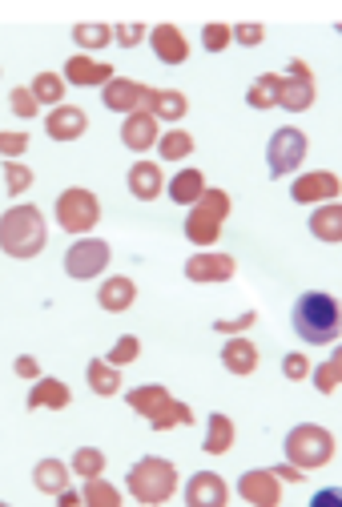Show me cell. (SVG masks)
<instances>
[{
  "instance_id": "ffe728a7",
  "label": "cell",
  "mask_w": 342,
  "mask_h": 507,
  "mask_svg": "<svg viewBox=\"0 0 342 507\" xmlns=\"http://www.w3.org/2000/svg\"><path fill=\"white\" fill-rule=\"evenodd\" d=\"M221 367H226L230 375H238V379H246V375L258 371V347H254L246 334L226 339V347H221Z\"/></svg>"
},
{
  "instance_id": "9c48e42d",
  "label": "cell",
  "mask_w": 342,
  "mask_h": 507,
  "mask_svg": "<svg viewBox=\"0 0 342 507\" xmlns=\"http://www.w3.org/2000/svg\"><path fill=\"white\" fill-rule=\"evenodd\" d=\"M342 194V182L338 174L330 169H310V174H298L294 186H290V197L298 205H327V202H338Z\"/></svg>"
},
{
  "instance_id": "484cf974",
  "label": "cell",
  "mask_w": 342,
  "mask_h": 507,
  "mask_svg": "<svg viewBox=\"0 0 342 507\" xmlns=\"http://www.w3.org/2000/svg\"><path fill=\"white\" fill-rule=\"evenodd\" d=\"M310 234L319 242H342V202H327V205H314L310 213Z\"/></svg>"
},
{
  "instance_id": "cb8c5ba5",
  "label": "cell",
  "mask_w": 342,
  "mask_h": 507,
  "mask_svg": "<svg viewBox=\"0 0 342 507\" xmlns=\"http://www.w3.org/2000/svg\"><path fill=\"white\" fill-rule=\"evenodd\" d=\"M205 190H210V186H205L202 169H177V174L166 182V194L174 205H198Z\"/></svg>"
},
{
  "instance_id": "3957f363",
  "label": "cell",
  "mask_w": 342,
  "mask_h": 507,
  "mask_svg": "<svg viewBox=\"0 0 342 507\" xmlns=\"http://www.w3.org/2000/svg\"><path fill=\"white\" fill-rule=\"evenodd\" d=\"M125 487H130V495L141 507H161L177 495V467L169 459H161V455H145V459H137L130 467Z\"/></svg>"
},
{
  "instance_id": "db71d44e",
  "label": "cell",
  "mask_w": 342,
  "mask_h": 507,
  "mask_svg": "<svg viewBox=\"0 0 342 507\" xmlns=\"http://www.w3.org/2000/svg\"><path fill=\"white\" fill-rule=\"evenodd\" d=\"M0 507H8V503H0Z\"/></svg>"
},
{
  "instance_id": "d6a6232c",
  "label": "cell",
  "mask_w": 342,
  "mask_h": 507,
  "mask_svg": "<svg viewBox=\"0 0 342 507\" xmlns=\"http://www.w3.org/2000/svg\"><path fill=\"white\" fill-rule=\"evenodd\" d=\"M278 93H282V77L278 73H262L258 81L246 89V105L250 109H274L278 105Z\"/></svg>"
},
{
  "instance_id": "4dcf8cb0",
  "label": "cell",
  "mask_w": 342,
  "mask_h": 507,
  "mask_svg": "<svg viewBox=\"0 0 342 507\" xmlns=\"http://www.w3.org/2000/svg\"><path fill=\"white\" fill-rule=\"evenodd\" d=\"M68 471H73L81 484L101 479V475H105V451H101V447H76L73 459H68Z\"/></svg>"
},
{
  "instance_id": "b9f144b4",
  "label": "cell",
  "mask_w": 342,
  "mask_h": 507,
  "mask_svg": "<svg viewBox=\"0 0 342 507\" xmlns=\"http://www.w3.org/2000/svg\"><path fill=\"white\" fill-rule=\"evenodd\" d=\"M310 371H314V363L306 355H298V350H290L286 358H282V375H286L290 383H302V379H310Z\"/></svg>"
},
{
  "instance_id": "836d02e7",
  "label": "cell",
  "mask_w": 342,
  "mask_h": 507,
  "mask_svg": "<svg viewBox=\"0 0 342 507\" xmlns=\"http://www.w3.org/2000/svg\"><path fill=\"white\" fill-rule=\"evenodd\" d=\"M122 492H117L113 484H109L105 475L101 479H89V484L81 487V507H122Z\"/></svg>"
},
{
  "instance_id": "5bb4252c",
  "label": "cell",
  "mask_w": 342,
  "mask_h": 507,
  "mask_svg": "<svg viewBox=\"0 0 342 507\" xmlns=\"http://www.w3.org/2000/svg\"><path fill=\"white\" fill-rule=\"evenodd\" d=\"M145 93H149V85L130 81V77H113V81L101 89V101H105V109L130 117V113H137V109H145Z\"/></svg>"
},
{
  "instance_id": "44dd1931",
  "label": "cell",
  "mask_w": 342,
  "mask_h": 507,
  "mask_svg": "<svg viewBox=\"0 0 342 507\" xmlns=\"http://www.w3.org/2000/svg\"><path fill=\"white\" fill-rule=\"evenodd\" d=\"M97 303H101V311H109V314H125L137 303V282L125 278V274H113V278L101 282Z\"/></svg>"
},
{
  "instance_id": "f546056e",
  "label": "cell",
  "mask_w": 342,
  "mask_h": 507,
  "mask_svg": "<svg viewBox=\"0 0 342 507\" xmlns=\"http://www.w3.org/2000/svg\"><path fill=\"white\" fill-rule=\"evenodd\" d=\"M85 379H89V391L101 394V399H113V394L122 391V371L109 367L105 358H93V363L85 367Z\"/></svg>"
},
{
  "instance_id": "9a60e30c",
  "label": "cell",
  "mask_w": 342,
  "mask_h": 507,
  "mask_svg": "<svg viewBox=\"0 0 342 507\" xmlns=\"http://www.w3.org/2000/svg\"><path fill=\"white\" fill-rule=\"evenodd\" d=\"M238 274V262L218 250H198L185 262V278L190 282H230Z\"/></svg>"
},
{
  "instance_id": "74e56055",
  "label": "cell",
  "mask_w": 342,
  "mask_h": 507,
  "mask_svg": "<svg viewBox=\"0 0 342 507\" xmlns=\"http://www.w3.org/2000/svg\"><path fill=\"white\" fill-rule=\"evenodd\" d=\"M202 45H205V53H226V49L234 45V24L210 21V24L202 29Z\"/></svg>"
},
{
  "instance_id": "816d5d0a",
  "label": "cell",
  "mask_w": 342,
  "mask_h": 507,
  "mask_svg": "<svg viewBox=\"0 0 342 507\" xmlns=\"http://www.w3.org/2000/svg\"><path fill=\"white\" fill-rule=\"evenodd\" d=\"M330 363H335V371H338V383H342V342L335 347V355H330Z\"/></svg>"
},
{
  "instance_id": "7402d4cb",
  "label": "cell",
  "mask_w": 342,
  "mask_h": 507,
  "mask_svg": "<svg viewBox=\"0 0 342 507\" xmlns=\"http://www.w3.org/2000/svg\"><path fill=\"white\" fill-rule=\"evenodd\" d=\"M314 73L310 77H286L282 73V93H278V109L286 113H306L314 105Z\"/></svg>"
},
{
  "instance_id": "f5cc1de1",
  "label": "cell",
  "mask_w": 342,
  "mask_h": 507,
  "mask_svg": "<svg viewBox=\"0 0 342 507\" xmlns=\"http://www.w3.org/2000/svg\"><path fill=\"white\" fill-rule=\"evenodd\" d=\"M338 32H342V21H338Z\"/></svg>"
},
{
  "instance_id": "60d3db41",
  "label": "cell",
  "mask_w": 342,
  "mask_h": 507,
  "mask_svg": "<svg viewBox=\"0 0 342 507\" xmlns=\"http://www.w3.org/2000/svg\"><path fill=\"white\" fill-rule=\"evenodd\" d=\"M24 149H29V133H21V129H0V158L21 161Z\"/></svg>"
},
{
  "instance_id": "ba28073f",
  "label": "cell",
  "mask_w": 342,
  "mask_h": 507,
  "mask_svg": "<svg viewBox=\"0 0 342 507\" xmlns=\"http://www.w3.org/2000/svg\"><path fill=\"white\" fill-rule=\"evenodd\" d=\"M109 258H113V250H109L105 238H76L65 250V274L76 282L101 278V274L109 270Z\"/></svg>"
},
{
  "instance_id": "ee69618b",
  "label": "cell",
  "mask_w": 342,
  "mask_h": 507,
  "mask_svg": "<svg viewBox=\"0 0 342 507\" xmlns=\"http://www.w3.org/2000/svg\"><path fill=\"white\" fill-rule=\"evenodd\" d=\"M149 37V29H145V24H113V45H122V49H137L141 45V41Z\"/></svg>"
},
{
  "instance_id": "d4e9b609",
  "label": "cell",
  "mask_w": 342,
  "mask_h": 507,
  "mask_svg": "<svg viewBox=\"0 0 342 507\" xmlns=\"http://www.w3.org/2000/svg\"><path fill=\"white\" fill-rule=\"evenodd\" d=\"M169 399L174 394L166 391L161 383H145V386H133L130 394H125V403H130V411H137L141 419H153V415H161V411L169 407Z\"/></svg>"
},
{
  "instance_id": "7dc6e473",
  "label": "cell",
  "mask_w": 342,
  "mask_h": 507,
  "mask_svg": "<svg viewBox=\"0 0 342 507\" xmlns=\"http://www.w3.org/2000/svg\"><path fill=\"white\" fill-rule=\"evenodd\" d=\"M13 371H16V379H29V383L45 379V375H40V363H37V358H32V355H16Z\"/></svg>"
},
{
  "instance_id": "30bf717a",
  "label": "cell",
  "mask_w": 342,
  "mask_h": 507,
  "mask_svg": "<svg viewBox=\"0 0 342 507\" xmlns=\"http://www.w3.org/2000/svg\"><path fill=\"white\" fill-rule=\"evenodd\" d=\"M238 495H242L250 507H282V479L274 475L270 467L242 471V479H238Z\"/></svg>"
},
{
  "instance_id": "7bdbcfd3",
  "label": "cell",
  "mask_w": 342,
  "mask_h": 507,
  "mask_svg": "<svg viewBox=\"0 0 342 507\" xmlns=\"http://www.w3.org/2000/svg\"><path fill=\"white\" fill-rule=\"evenodd\" d=\"M310 383H314V391H319V394H335V391H338V371H335V363L327 358V363L314 367V371H310Z\"/></svg>"
},
{
  "instance_id": "4fadbf2b",
  "label": "cell",
  "mask_w": 342,
  "mask_h": 507,
  "mask_svg": "<svg viewBox=\"0 0 342 507\" xmlns=\"http://www.w3.org/2000/svg\"><path fill=\"white\" fill-rule=\"evenodd\" d=\"M149 49L161 65H185L190 61V41L177 24H153L149 29Z\"/></svg>"
},
{
  "instance_id": "603a6c76",
  "label": "cell",
  "mask_w": 342,
  "mask_h": 507,
  "mask_svg": "<svg viewBox=\"0 0 342 507\" xmlns=\"http://www.w3.org/2000/svg\"><path fill=\"white\" fill-rule=\"evenodd\" d=\"M29 411H65L68 403H73V391L61 383V379H37L32 383V391H29Z\"/></svg>"
},
{
  "instance_id": "7a4b0ae2",
  "label": "cell",
  "mask_w": 342,
  "mask_h": 507,
  "mask_svg": "<svg viewBox=\"0 0 342 507\" xmlns=\"http://www.w3.org/2000/svg\"><path fill=\"white\" fill-rule=\"evenodd\" d=\"M49 242V226H45V213L37 205H8L0 213V250L16 262H29L45 250Z\"/></svg>"
},
{
  "instance_id": "f907efd6",
  "label": "cell",
  "mask_w": 342,
  "mask_h": 507,
  "mask_svg": "<svg viewBox=\"0 0 342 507\" xmlns=\"http://www.w3.org/2000/svg\"><path fill=\"white\" fill-rule=\"evenodd\" d=\"M57 507H81V492H73V487H65V492L57 495Z\"/></svg>"
},
{
  "instance_id": "4316f807",
  "label": "cell",
  "mask_w": 342,
  "mask_h": 507,
  "mask_svg": "<svg viewBox=\"0 0 342 507\" xmlns=\"http://www.w3.org/2000/svg\"><path fill=\"white\" fill-rule=\"evenodd\" d=\"M238 431H234V419L221 415V411H213L210 423H205V439H202V451L205 455H226L230 447H234Z\"/></svg>"
},
{
  "instance_id": "d6986e66",
  "label": "cell",
  "mask_w": 342,
  "mask_h": 507,
  "mask_svg": "<svg viewBox=\"0 0 342 507\" xmlns=\"http://www.w3.org/2000/svg\"><path fill=\"white\" fill-rule=\"evenodd\" d=\"M145 113H153L158 122L177 125L185 113H190V101H185L182 89H153L149 85V93H145Z\"/></svg>"
},
{
  "instance_id": "1f68e13d",
  "label": "cell",
  "mask_w": 342,
  "mask_h": 507,
  "mask_svg": "<svg viewBox=\"0 0 342 507\" xmlns=\"http://www.w3.org/2000/svg\"><path fill=\"white\" fill-rule=\"evenodd\" d=\"M29 89H32V97L40 101V109H45V105L57 109V105H65V89H68V85H65L61 73H37Z\"/></svg>"
},
{
  "instance_id": "5b68a950",
  "label": "cell",
  "mask_w": 342,
  "mask_h": 507,
  "mask_svg": "<svg viewBox=\"0 0 342 507\" xmlns=\"http://www.w3.org/2000/svg\"><path fill=\"white\" fill-rule=\"evenodd\" d=\"M226 218H230V194L210 186V190L202 194V202L190 205V213H185V238H190L198 250H210V246L221 238Z\"/></svg>"
},
{
  "instance_id": "ab89813d",
  "label": "cell",
  "mask_w": 342,
  "mask_h": 507,
  "mask_svg": "<svg viewBox=\"0 0 342 507\" xmlns=\"http://www.w3.org/2000/svg\"><path fill=\"white\" fill-rule=\"evenodd\" d=\"M8 105H13V113L21 117V122H32V117L40 113V101L32 97V89H29V85H16V89L8 93Z\"/></svg>"
},
{
  "instance_id": "681fc988",
  "label": "cell",
  "mask_w": 342,
  "mask_h": 507,
  "mask_svg": "<svg viewBox=\"0 0 342 507\" xmlns=\"http://www.w3.org/2000/svg\"><path fill=\"white\" fill-rule=\"evenodd\" d=\"M270 471L282 479V484H302V479H306V471H298L294 463H278V467H270Z\"/></svg>"
},
{
  "instance_id": "6da1fadb",
  "label": "cell",
  "mask_w": 342,
  "mask_h": 507,
  "mask_svg": "<svg viewBox=\"0 0 342 507\" xmlns=\"http://www.w3.org/2000/svg\"><path fill=\"white\" fill-rule=\"evenodd\" d=\"M290 322L306 347H330L342 339V303L327 290H306L290 311Z\"/></svg>"
},
{
  "instance_id": "7c38bea8",
  "label": "cell",
  "mask_w": 342,
  "mask_h": 507,
  "mask_svg": "<svg viewBox=\"0 0 342 507\" xmlns=\"http://www.w3.org/2000/svg\"><path fill=\"white\" fill-rule=\"evenodd\" d=\"M230 503V484L218 471H198L185 479V507H226Z\"/></svg>"
},
{
  "instance_id": "e0dca14e",
  "label": "cell",
  "mask_w": 342,
  "mask_h": 507,
  "mask_svg": "<svg viewBox=\"0 0 342 507\" xmlns=\"http://www.w3.org/2000/svg\"><path fill=\"white\" fill-rule=\"evenodd\" d=\"M85 129H89V113L81 105H57L45 117V133L53 141H76V137H85Z\"/></svg>"
},
{
  "instance_id": "52a82bcc",
  "label": "cell",
  "mask_w": 342,
  "mask_h": 507,
  "mask_svg": "<svg viewBox=\"0 0 342 507\" xmlns=\"http://www.w3.org/2000/svg\"><path fill=\"white\" fill-rule=\"evenodd\" d=\"M306 153H310V141H306L302 129H294V125L274 129V137H270V145H266L270 177H286V174H294V169L306 161Z\"/></svg>"
},
{
  "instance_id": "bcb514c9",
  "label": "cell",
  "mask_w": 342,
  "mask_h": 507,
  "mask_svg": "<svg viewBox=\"0 0 342 507\" xmlns=\"http://www.w3.org/2000/svg\"><path fill=\"white\" fill-rule=\"evenodd\" d=\"M234 41L238 45H246V49H254V45L266 41V29H262L258 21H242V24H234Z\"/></svg>"
},
{
  "instance_id": "f6af8a7d",
  "label": "cell",
  "mask_w": 342,
  "mask_h": 507,
  "mask_svg": "<svg viewBox=\"0 0 342 507\" xmlns=\"http://www.w3.org/2000/svg\"><path fill=\"white\" fill-rule=\"evenodd\" d=\"M254 322H258V311H246L242 318H218V322H213V330H218V334H230V339H238V334H246Z\"/></svg>"
},
{
  "instance_id": "2e32d148",
  "label": "cell",
  "mask_w": 342,
  "mask_h": 507,
  "mask_svg": "<svg viewBox=\"0 0 342 507\" xmlns=\"http://www.w3.org/2000/svg\"><path fill=\"white\" fill-rule=\"evenodd\" d=\"M161 141V122L153 113H145V109H137L122 122V145L133 153H145V149H158Z\"/></svg>"
},
{
  "instance_id": "c3c4849f",
  "label": "cell",
  "mask_w": 342,
  "mask_h": 507,
  "mask_svg": "<svg viewBox=\"0 0 342 507\" xmlns=\"http://www.w3.org/2000/svg\"><path fill=\"white\" fill-rule=\"evenodd\" d=\"M310 507H342V487H322L310 500Z\"/></svg>"
},
{
  "instance_id": "ac0fdd59",
  "label": "cell",
  "mask_w": 342,
  "mask_h": 507,
  "mask_svg": "<svg viewBox=\"0 0 342 507\" xmlns=\"http://www.w3.org/2000/svg\"><path fill=\"white\" fill-rule=\"evenodd\" d=\"M125 182H130V194L137 202H158L166 194V174H161L158 161H133Z\"/></svg>"
},
{
  "instance_id": "277c9868",
  "label": "cell",
  "mask_w": 342,
  "mask_h": 507,
  "mask_svg": "<svg viewBox=\"0 0 342 507\" xmlns=\"http://www.w3.org/2000/svg\"><path fill=\"white\" fill-rule=\"evenodd\" d=\"M282 451H286V463H294L298 471H319L335 459V435L319 423H298L286 435Z\"/></svg>"
},
{
  "instance_id": "e575fe53",
  "label": "cell",
  "mask_w": 342,
  "mask_h": 507,
  "mask_svg": "<svg viewBox=\"0 0 342 507\" xmlns=\"http://www.w3.org/2000/svg\"><path fill=\"white\" fill-rule=\"evenodd\" d=\"M194 153V137L185 129H166L158 141V158L161 161H185Z\"/></svg>"
},
{
  "instance_id": "d590c367",
  "label": "cell",
  "mask_w": 342,
  "mask_h": 507,
  "mask_svg": "<svg viewBox=\"0 0 342 507\" xmlns=\"http://www.w3.org/2000/svg\"><path fill=\"white\" fill-rule=\"evenodd\" d=\"M190 423H194V411H190V403H182V399H169V407L149 419L153 431H174V427H190Z\"/></svg>"
},
{
  "instance_id": "83f0119b",
  "label": "cell",
  "mask_w": 342,
  "mask_h": 507,
  "mask_svg": "<svg viewBox=\"0 0 342 507\" xmlns=\"http://www.w3.org/2000/svg\"><path fill=\"white\" fill-rule=\"evenodd\" d=\"M68 463H61V459H40L37 467H32V484H37V492H45V495H61L65 487H68Z\"/></svg>"
},
{
  "instance_id": "f1b7e54d",
  "label": "cell",
  "mask_w": 342,
  "mask_h": 507,
  "mask_svg": "<svg viewBox=\"0 0 342 507\" xmlns=\"http://www.w3.org/2000/svg\"><path fill=\"white\" fill-rule=\"evenodd\" d=\"M73 45L81 53H101L105 45H113V24H101V21H85V24H73Z\"/></svg>"
},
{
  "instance_id": "8d00e7d4",
  "label": "cell",
  "mask_w": 342,
  "mask_h": 507,
  "mask_svg": "<svg viewBox=\"0 0 342 507\" xmlns=\"http://www.w3.org/2000/svg\"><path fill=\"white\" fill-rule=\"evenodd\" d=\"M137 355H141V339H137V334H122V339L113 342V350H109V355H105V363L122 371V367L137 363Z\"/></svg>"
},
{
  "instance_id": "f35d334b",
  "label": "cell",
  "mask_w": 342,
  "mask_h": 507,
  "mask_svg": "<svg viewBox=\"0 0 342 507\" xmlns=\"http://www.w3.org/2000/svg\"><path fill=\"white\" fill-rule=\"evenodd\" d=\"M29 186H32V169L24 161H4V190L13 197H21V194H29Z\"/></svg>"
},
{
  "instance_id": "8992f818",
  "label": "cell",
  "mask_w": 342,
  "mask_h": 507,
  "mask_svg": "<svg viewBox=\"0 0 342 507\" xmlns=\"http://www.w3.org/2000/svg\"><path fill=\"white\" fill-rule=\"evenodd\" d=\"M53 213H57V226H61L65 234L89 238L93 226L101 222V202H97V194L85 190V186H68V190L57 194Z\"/></svg>"
},
{
  "instance_id": "8fae6325",
  "label": "cell",
  "mask_w": 342,
  "mask_h": 507,
  "mask_svg": "<svg viewBox=\"0 0 342 507\" xmlns=\"http://www.w3.org/2000/svg\"><path fill=\"white\" fill-rule=\"evenodd\" d=\"M65 85H76V89H105L109 81H113V65H105V61H97V57H89V53H73L65 61Z\"/></svg>"
}]
</instances>
